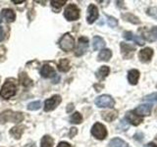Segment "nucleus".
Listing matches in <instances>:
<instances>
[{
    "instance_id": "obj_1",
    "label": "nucleus",
    "mask_w": 157,
    "mask_h": 147,
    "mask_svg": "<svg viewBox=\"0 0 157 147\" xmlns=\"http://www.w3.org/2000/svg\"><path fill=\"white\" fill-rule=\"evenodd\" d=\"M17 92V81L14 78H9L4 83L2 89L0 91V95L4 99H9L14 96Z\"/></svg>"
},
{
    "instance_id": "obj_2",
    "label": "nucleus",
    "mask_w": 157,
    "mask_h": 147,
    "mask_svg": "<svg viewBox=\"0 0 157 147\" xmlns=\"http://www.w3.org/2000/svg\"><path fill=\"white\" fill-rule=\"evenodd\" d=\"M24 120V116L23 113L20 112H13L11 110H7L4 111L0 114V123L1 124H5L7 122H11V123H20Z\"/></svg>"
},
{
    "instance_id": "obj_3",
    "label": "nucleus",
    "mask_w": 157,
    "mask_h": 147,
    "mask_svg": "<svg viewBox=\"0 0 157 147\" xmlns=\"http://www.w3.org/2000/svg\"><path fill=\"white\" fill-rule=\"evenodd\" d=\"M59 45L63 51H71L75 46V39L70 33H66L61 37L60 41H59Z\"/></svg>"
},
{
    "instance_id": "obj_4",
    "label": "nucleus",
    "mask_w": 157,
    "mask_h": 147,
    "mask_svg": "<svg viewBox=\"0 0 157 147\" xmlns=\"http://www.w3.org/2000/svg\"><path fill=\"white\" fill-rule=\"evenodd\" d=\"M94 102H95V105L99 108H113L115 105L114 99H113L110 95H107V94L98 96Z\"/></svg>"
},
{
    "instance_id": "obj_5",
    "label": "nucleus",
    "mask_w": 157,
    "mask_h": 147,
    "mask_svg": "<svg viewBox=\"0 0 157 147\" xmlns=\"http://www.w3.org/2000/svg\"><path fill=\"white\" fill-rule=\"evenodd\" d=\"M91 134L99 140L104 139L107 136V130L105 126L100 123H95L91 127Z\"/></svg>"
},
{
    "instance_id": "obj_6",
    "label": "nucleus",
    "mask_w": 157,
    "mask_h": 147,
    "mask_svg": "<svg viewBox=\"0 0 157 147\" xmlns=\"http://www.w3.org/2000/svg\"><path fill=\"white\" fill-rule=\"evenodd\" d=\"M64 16L68 21H76L80 18V10L75 4H69L65 9Z\"/></svg>"
},
{
    "instance_id": "obj_7",
    "label": "nucleus",
    "mask_w": 157,
    "mask_h": 147,
    "mask_svg": "<svg viewBox=\"0 0 157 147\" xmlns=\"http://www.w3.org/2000/svg\"><path fill=\"white\" fill-rule=\"evenodd\" d=\"M61 101L62 99L60 95L52 96L51 98H49V99L45 100V102H44V111L49 112V111L54 110L59 104H60Z\"/></svg>"
},
{
    "instance_id": "obj_8",
    "label": "nucleus",
    "mask_w": 157,
    "mask_h": 147,
    "mask_svg": "<svg viewBox=\"0 0 157 147\" xmlns=\"http://www.w3.org/2000/svg\"><path fill=\"white\" fill-rule=\"evenodd\" d=\"M88 48V38L85 37V36H82L78 38V46L76 48V51L75 54L76 56L80 57L82 55H83Z\"/></svg>"
},
{
    "instance_id": "obj_9",
    "label": "nucleus",
    "mask_w": 157,
    "mask_h": 147,
    "mask_svg": "<svg viewBox=\"0 0 157 147\" xmlns=\"http://www.w3.org/2000/svg\"><path fill=\"white\" fill-rule=\"evenodd\" d=\"M121 53L123 57L125 59H131L132 56H134V53L136 51V47H134L132 45H130V44L125 43V42H121Z\"/></svg>"
},
{
    "instance_id": "obj_10",
    "label": "nucleus",
    "mask_w": 157,
    "mask_h": 147,
    "mask_svg": "<svg viewBox=\"0 0 157 147\" xmlns=\"http://www.w3.org/2000/svg\"><path fill=\"white\" fill-rule=\"evenodd\" d=\"M125 120L129 123V124L136 126L142 122V117L136 115L134 111H129L125 116Z\"/></svg>"
},
{
    "instance_id": "obj_11",
    "label": "nucleus",
    "mask_w": 157,
    "mask_h": 147,
    "mask_svg": "<svg viewBox=\"0 0 157 147\" xmlns=\"http://www.w3.org/2000/svg\"><path fill=\"white\" fill-rule=\"evenodd\" d=\"M152 56H153V49L150 47H145L139 52V58L140 61L142 63L149 62L151 60Z\"/></svg>"
},
{
    "instance_id": "obj_12",
    "label": "nucleus",
    "mask_w": 157,
    "mask_h": 147,
    "mask_svg": "<svg viewBox=\"0 0 157 147\" xmlns=\"http://www.w3.org/2000/svg\"><path fill=\"white\" fill-rule=\"evenodd\" d=\"M98 18V9L95 5L90 4L87 8V15H86V21L88 24H93L95 20Z\"/></svg>"
},
{
    "instance_id": "obj_13",
    "label": "nucleus",
    "mask_w": 157,
    "mask_h": 147,
    "mask_svg": "<svg viewBox=\"0 0 157 147\" xmlns=\"http://www.w3.org/2000/svg\"><path fill=\"white\" fill-rule=\"evenodd\" d=\"M151 110H152V105L149 104V103H147V104H141L139 107H136L134 112L136 113V115L142 117V116L150 115Z\"/></svg>"
},
{
    "instance_id": "obj_14",
    "label": "nucleus",
    "mask_w": 157,
    "mask_h": 147,
    "mask_svg": "<svg viewBox=\"0 0 157 147\" xmlns=\"http://www.w3.org/2000/svg\"><path fill=\"white\" fill-rule=\"evenodd\" d=\"M123 37H124L126 40L134 41L135 43L139 44V45H144V40L141 38V36H136V34H134L132 32H125L123 33Z\"/></svg>"
},
{
    "instance_id": "obj_15",
    "label": "nucleus",
    "mask_w": 157,
    "mask_h": 147,
    "mask_svg": "<svg viewBox=\"0 0 157 147\" xmlns=\"http://www.w3.org/2000/svg\"><path fill=\"white\" fill-rule=\"evenodd\" d=\"M140 71L136 70V69H132V70H130L128 72V81H129L130 85H136L140 80Z\"/></svg>"
},
{
    "instance_id": "obj_16",
    "label": "nucleus",
    "mask_w": 157,
    "mask_h": 147,
    "mask_svg": "<svg viewBox=\"0 0 157 147\" xmlns=\"http://www.w3.org/2000/svg\"><path fill=\"white\" fill-rule=\"evenodd\" d=\"M2 17L6 22L8 23H11L14 22L15 19H16V15H15V12L11 9H3L2 10Z\"/></svg>"
},
{
    "instance_id": "obj_17",
    "label": "nucleus",
    "mask_w": 157,
    "mask_h": 147,
    "mask_svg": "<svg viewBox=\"0 0 157 147\" xmlns=\"http://www.w3.org/2000/svg\"><path fill=\"white\" fill-rule=\"evenodd\" d=\"M25 126H15L13 127V129L10 130V134L13 135L14 138H16V139H20L21 138V136L23 134V132L25 130Z\"/></svg>"
},
{
    "instance_id": "obj_18",
    "label": "nucleus",
    "mask_w": 157,
    "mask_h": 147,
    "mask_svg": "<svg viewBox=\"0 0 157 147\" xmlns=\"http://www.w3.org/2000/svg\"><path fill=\"white\" fill-rule=\"evenodd\" d=\"M92 46L94 50H100L105 46V41L104 39L100 36H94L92 39Z\"/></svg>"
},
{
    "instance_id": "obj_19",
    "label": "nucleus",
    "mask_w": 157,
    "mask_h": 147,
    "mask_svg": "<svg viewBox=\"0 0 157 147\" xmlns=\"http://www.w3.org/2000/svg\"><path fill=\"white\" fill-rule=\"evenodd\" d=\"M112 57V51L110 49H102V50L98 54V61H104L107 62L110 60Z\"/></svg>"
},
{
    "instance_id": "obj_20",
    "label": "nucleus",
    "mask_w": 157,
    "mask_h": 147,
    "mask_svg": "<svg viewBox=\"0 0 157 147\" xmlns=\"http://www.w3.org/2000/svg\"><path fill=\"white\" fill-rule=\"evenodd\" d=\"M40 75L42 77H45V78L53 77L55 75V74H54V69L49 65H44L40 70Z\"/></svg>"
},
{
    "instance_id": "obj_21",
    "label": "nucleus",
    "mask_w": 157,
    "mask_h": 147,
    "mask_svg": "<svg viewBox=\"0 0 157 147\" xmlns=\"http://www.w3.org/2000/svg\"><path fill=\"white\" fill-rule=\"evenodd\" d=\"M101 117H102V119L106 122H112L118 117V112L115 110L114 111H108V112H102Z\"/></svg>"
},
{
    "instance_id": "obj_22",
    "label": "nucleus",
    "mask_w": 157,
    "mask_h": 147,
    "mask_svg": "<svg viewBox=\"0 0 157 147\" xmlns=\"http://www.w3.org/2000/svg\"><path fill=\"white\" fill-rule=\"evenodd\" d=\"M110 73V68L107 66H102L101 68H99V70L96 72V77L99 81L104 80V78L109 75Z\"/></svg>"
},
{
    "instance_id": "obj_23",
    "label": "nucleus",
    "mask_w": 157,
    "mask_h": 147,
    "mask_svg": "<svg viewBox=\"0 0 157 147\" xmlns=\"http://www.w3.org/2000/svg\"><path fill=\"white\" fill-rule=\"evenodd\" d=\"M20 82H21V85H24L25 87H29L33 85V81L29 77L27 74L24 72L20 74Z\"/></svg>"
},
{
    "instance_id": "obj_24",
    "label": "nucleus",
    "mask_w": 157,
    "mask_h": 147,
    "mask_svg": "<svg viewBox=\"0 0 157 147\" xmlns=\"http://www.w3.org/2000/svg\"><path fill=\"white\" fill-rule=\"evenodd\" d=\"M109 147H129L128 143L119 137H115L109 142Z\"/></svg>"
},
{
    "instance_id": "obj_25",
    "label": "nucleus",
    "mask_w": 157,
    "mask_h": 147,
    "mask_svg": "<svg viewBox=\"0 0 157 147\" xmlns=\"http://www.w3.org/2000/svg\"><path fill=\"white\" fill-rule=\"evenodd\" d=\"M122 17L124 18L126 21L130 22L132 24H140V19L137 18L136 16H135L134 14H131V13H126V14H123Z\"/></svg>"
},
{
    "instance_id": "obj_26",
    "label": "nucleus",
    "mask_w": 157,
    "mask_h": 147,
    "mask_svg": "<svg viewBox=\"0 0 157 147\" xmlns=\"http://www.w3.org/2000/svg\"><path fill=\"white\" fill-rule=\"evenodd\" d=\"M58 69L61 72H68L70 70V61L68 59H61L58 64Z\"/></svg>"
},
{
    "instance_id": "obj_27",
    "label": "nucleus",
    "mask_w": 157,
    "mask_h": 147,
    "mask_svg": "<svg viewBox=\"0 0 157 147\" xmlns=\"http://www.w3.org/2000/svg\"><path fill=\"white\" fill-rule=\"evenodd\" d=\"M66 2H67L66 0H62V1H59V0H53V1H51V7L53 9V11L58 13L61 10L63 5L66 4Z\"/></svg>"
},
{
    "instance_id": "obj_28",
    "label": "nucleus",
    "mask_w": 157,
    "mask_h": 147,
    "mask_svg": "<svg viewBox=\"0 0 157 147\" xmlns=\"http://www.w3.org/2000/svg\"><path fill=\"white\" fill-rule=\"evenodd\" d=\"M54 140L49 135H44L41 139V147H53Z\"/></svg>"
},
{
    "instance_id": "obj_29",
    "label": "nucleus",
    "mask_w": 157,
    "mask_h": 147,
    "mask_svg": "<svg viewBox=\"0 0 157 147\" xmlns=\"http://www.w3.org/2000/svg\"><path fill=\"white\" fill-rule=\"evenodd\" d=\"M70 122L72 123V124L78 125V124H81V123L82 122V115L78 112H76V113H74V114L71 116Z\"/></svg>"
},
{
    "instance_id": "obj_30",
    "label": "nucleus",
    "mask_w": 157,
    "mask_h": 147,
    "mask_svg": "<svg viewBox=\"0 0 157 147\" xmlns=\"http://www.w3.org/2000/svg\"><path fill=\"white\" fill-rule=\"evenodd\" d=\"M41 107V102L40 101H33L32 103H29L28 105V109L31 110V111H36V110H38L40 109Z\"/></svg>"
},
{
    "instance_id": "obj_31",
    "label": "nucleus",
    "mask_w": 157,
    "mask_h": 147,
    "mask_svg": "<svg viewBox=\"0 0 157 147\" xmlns=\"http://www.w3.org/2000/svg\"><path fill=\"white\" fill-rule=\"evenodd\" d=\"M146 14L148 15V16L154 18V19H157V7H150L146 10Z\"/></svg>"
},
{
    "instance_id": "obj_32",
    "label": "nucleus",
    "mask_w": 157,
    "mask_h": 147,
    "mask_svg": "<svg viewBox=\"0 0 157 147\" xmlns=\"http://www.w3.org/2000/svg\"><path fill=\"white\" fill-rule=\"evenodd\" d=\"M107 23L111 28H115L118 24L117 19H115L114 17H111V16H107Z\"/></svg>"
},
{
    "instance_id": "obj_33",
    "label": "nucleus",
    "mask_w": 157,
    "mask_h": 147,
    "mask_svg": "<svg viewBox=\"0 0 157 147\" xmlns=\"http://www.w3.org/2000/svg\"><path fill=\"white\" fill-rule=\"evenodd\" d=\"M144 100L145 101H149V102H155L157 103V93H152V94H149V95H146Z\"/></svg>"
},
{
    "instance_id": "obj_34",
    "label": "nucleus",
    "mask_w": 157,
    "mask_h": 147,
    "mask_svg": "<svg viewBox=\"0 0 157 147\" xmlns=\"http://www.w3.org/2000/svg\"><path fill=\"white\" fill-rule=\"evenodd\" d=\"M149 36H150V39L151 41L157 39V27H154L153 28H151L149 31Z\"/></svg>"
},
{
    "instance_id": "obj_35",
    "label": "nucleus",
    "mask_w": 157,
    "mask_h": 147,
    "mask_svg": "<svg viewBox=\"0 0 157 147\" xmlns=\"http://www.w3.org/2000/svg\"><path fill=\"white\" fill-rule=\"evenodd\" d=\"M77 132H78V130H77L76 127H72V129H71V131H70V134H69V135H70L71 138H73V137L77 134Z\"/></svg>"
},
{
    "instance_id": "obj_36",
    "label": "nucleus",
    "mask_w": 157,
    "mask_h": 147,
    "mask_svg": "<svg viewBox=\"0 0 157 147\" xmlns=\"http://www.w3.org/2000/svg\"><path fill=\"white\" fill-rule=\"evenodd\" d=\"M57 147H72V146H71V144H69L68 142L62 141V142H60V143L58 144Z\"/></svg>"
},
{
    "instance_id": "obj_37",
    "label": "nucleus",
    "mask_w": 157,
    "mask_h": 147,
    "mask_svg": "<svg viewBox=\"0 0 157 147\" xmlns=\"http://www.w3.org/2000/svg\"><path fill=\"white\" fill-rule=\"evenodd\" d=\"M4 29L2 27H0V42H1L3 39H4Z\"/></svg>"
},
{
    "instance_id": "obj_38",
    "label": "nucleus",
    "mask_w": 157,
    "mask_h": 147,
    "mask_svg": "<svg viewBox=\"0 0 157 147\" xmlns=\"http://www.w3.org/2000/svg\"><path fill=\"white\" fill-rule=\"evenodd\" d=\"M53 77H54V78L52 80V82L53 83H57L59 81H60V77H59L58 75H54Z\"/></svg>"
},
{
    "instance_id": "obj_39",
    "label": "nucleus",
    "mask_w": 157,
    "mask_h": 147,
    "mask_svg": "<svg viewBox=\"0 0 157 147\" xmlns=\"http://www.w3.org/2000/svg\"><path fill=\"white\" fill-rule=\"evenodd\" d=\"M73 109H74V105H73V103H71V104H69V106L67 107V112L70 113Z\"/></svg>"
},
{
    "instance_id": "obj_40",
    "label": "nucleus",
    "mask_w": 157,
    "mask_h": 147,
    "mask_svg": "<svg viewBox=\"0 0 157 147\" xmlns=\"http://www.w3.org/2000/svg\"><path fill=\"white\" fill-rule=\"evenodd\" d=\"M144 147H157L156 144H154L153 142H149V143H147L144 145Z\"/></svg>"
},
{
    "instance_id": "obj_41",
    "label": "nucleus",
    "mask_w": 157,
    "mask_h": 147,
    "mask_svg": "<svg viewBox=\"0 0 157 147\" xmlns=\"http://www.w3.org/2000/svg\"><path fill=\"white\" fill-rule=\"evenodd\" d=\"M25 147H36V144L33 143V142H32V143H29V144H27Z\"/></svg>"
},
{
    "instance_id": "obj_42",
    "label": "nucleus",
    "mask_w": 157,
    "mask_h": 147,
    "mask_svg": "<svg viewBox=\"0 0 157 147\" xmlns=\"http://www.w3.org/2000/svg\"><path fill=\"white\" fill-rule=\"evenodd\" d=\"M13 2H14V3H17V4H19V3H23V2H25V1H24V0H21V1H16V0H14Z\"/></svg>"
},
{
    "instance_id": "obj_43",
    "label": "nucleus",
    "mask_w": 157,
    "mask_h": 147,
    "mask_svg": "<svg viewBox=\"0 0 157 147\" xmlns=\"http://www.w3.org/2000/svg\"><path fill=\"white\" fill-rule=\"evenodd\" d=\"M2 22V20H1V16H0V23H1Z\"/></svg>"
},
{
    "instance_id": "obj_44",
    "label": "nucleus",
    "mask_w": 157,
    "mask_h": 147,
    "mask_svg": "<svg viewBox=\"0 0 157 147\" xmlns=\"http://www.w3.org/2000/svg\"><path fill=\"white\" fill-rule=\"evenodd\" d=\"M0 59H1V56H0Z\"/></svg>"
},
{
    "instance_id": "obj_45",
    "label": "nucleus",
    "mask_w": 157,
    "mask_h": 147,
    "mask_svg": "<svg viewBox=\"0 0 157 147\" xmlns=\"http://www.w3.org/2000/svg\"><path fill=\"white\" fill-rule=\"evenodd\" d=\"M0 137H1V134H0Z\"/></svg>"
},
{
    "instance_id": "obj_46",
    "label": "nucleus",
    "mask_w": 157,
    "mask_h": 147,
    "mask_svg": "<svg viewBox=\"0 0 157 147\" xmlns=\"http://www.w3.org/2000/svg\"><path fill=\"white\" fill-rule=\"evenodd\" d=\"M156 87H157V85H156Z\"/></svg>"
}]
</instances>
